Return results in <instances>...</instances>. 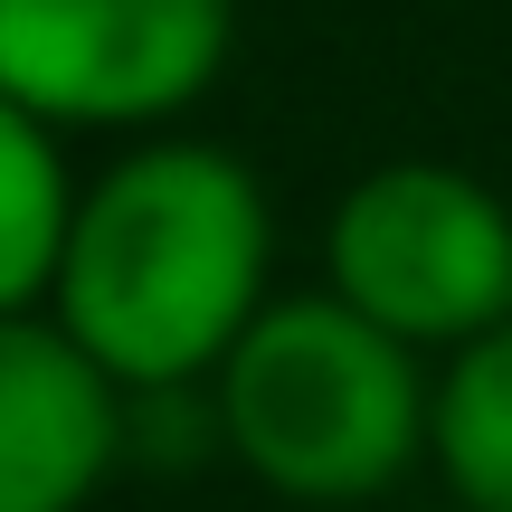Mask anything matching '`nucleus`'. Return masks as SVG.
I'll return each mask as SVG.
<instances>
[{
	"label": "nucleus",
	"instance_id": "nucleus-1",
	"mask_svg": "<svg viewBox=\"0 0 512 512\" xmlns=\"http://www.w3.org/2000/svg\"><path fill=\"white\" fill-rule=\"evenodd\" d=\"M266 304H275V200L228 143L133 133L76 190L48 323L124 399L209 389V370Z\"/></svg>",
	"mask_w": 512,
	"mask_h": 512
},
{
	"label": "nucleus",
	"instance_id": "nucleus-2",
	"mask_svg": "<svg viewBox=\"0 0 512 512\" xmlns=\"http://www.w3.org/2000/svg\"><path fill=\"white\" fill-rule=\"evenodd\" d=\"M427 351L351 313L332 285L275 294L209 370V427L256 494L294 512H370L427 465Z\"/></svg>",
	"mask_w": 512,
	"mask_h": 512
},
{
	"label": "nucleus",
	"instance_id": "nucleus-3",
	"mask_svg": "<svg viewBox=\"0 0 512 512\" xmlns=\"http://www.w3.org/2000/svg\"><path fill=\"white\" fill-rule=\"evenodd\" d=\"M323 285L446 361L512 323V200L465 162H380L323 219Z\"/></svg>",
	"mask_w": 512,
	"mask_h": 512
},
{
	"label": "nucleus",
	"instance_id": "nucleus-4",
	"mask_svg": "<svg viewBox=\"0 0 512 512\" xmlns=\"http://www.w3.org/2000/svg\"><path fill=\"white\" fill-rule=\"evenodd\" d=\"M238 57V0H0V95L57 133H162Z\"/></svg>",
	"mask_w": 512,
	"mask_h": 512
},
{
	"label": "nucleus",
	"instance_id": "nucleus-5",
	"mask_svg": "<svg viewBox=\"0 0 512 512\" xmlns=\"http://www.w3.org/2000/svg\"><path fill=\"white\" fill-rule=\"evenodd\" d=\"M124 456L133 399L48 313H0V512H86Z\"/></svg>",
	"mask_w": 512,
	"mask_h": 512
},
{
	"label": "nucleus",
	"instance_id": "nucleus-6",
	"mask_svg": "<svg viewBox=\"0 0 512 512\" xmlns=\"http://www.w3.org/2000/svg\"><path fill=\"white\" fill-rule=\"evenodd\" d=\"M427 475L465 512H512V323L446 351L427 389Z\"/></svg>",
	"mask_w": 512,
	"mask_h": 512
},
{
	"label": "nucleus",
	"instance_id": "nucleus-7",
	"mask_svg": "<svg viewBox=\"0 0 512 512\" xmlns=\"http://www.w3.org/2000/svg\"><path fill=\"white\" fill-rule=\"evenodd\" d=\"M76 190L86 181L67 162V133L0 95V313H48L57 256L76 228Z\"/></svg>",
	"mask_w": 512,
	"mask_h": 512
},
{
	"label": "nucleus",
	"instance_id": "nucleus-8",
	"mask_svg": "<svg viewBox=\"0 0 512 512\" xmlns=\"http://www.w3.org/2000/svg\"><path fill=\"white\" fill-rule=\"evenodd\" d=\"M408 512H465V503H408Z\"/></svg>",
	"mask_w": 512,
	"mask_h": 512
}]
</instances>
